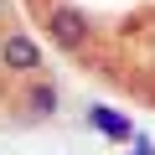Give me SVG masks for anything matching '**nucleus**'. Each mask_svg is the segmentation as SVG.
<instances>
[{
    "instance_id": "obj_4",
    "label": "nucleus",
    "mask_w": 155,
    "mask_h": 155,
    "mask_svg": "<svg viewBox=\"0 0 155 155\" xmlns=\"http://www.w3.org/2000/svg\"><path fill=\"white\" fill-rule=\"evenodd\" d=\"M11 26H16V21H11V5H5V0H0V36H5Z\"/></svg>"
},
{
    "instance_id": "obj_2",
    "label": "nucleus",
    "mask_w": 155,
    "mask_h": 155,
    "mask_svg": "<svg viewBox=\"0 0 155 155\" xmlns=\"http://www.w3.org/2000/svg\"><path fill=\"white\" fill-rule=\"evenodd\" d=\"M57 83L52 78H21V119L26 124H47L57 114Z\"/></svg>"
},
{
    "instance_id": "obj_1",
    "label": "nucleus",
    "mask_w": 155,
    "mask_h": 155,
    "mask_svg": "<svg viewBox=\"0 0 155 155\" xmlns=\"http://www.w3.org/2000/svg\"><path fill=\"white\" fill-rule=\"evenodd\" d=\"M0 67L16 72V78H47V62H41V47L31 41V31L11 26L0 36Z\"/></svg>"
},
{
    "instance_id": "obj_3",
    "label": "nucleus",
    "mask_w": 155,
    "mask_h": 155,
    "mask_svg": "<svg viewBox=\"0 0 155 155\" xmlns=\"http://www.w3.org/2000/svg\"><path fill=\"white\" fill-rule=\"evenodd\" d=\"M88 124H93V129H104L114 145H129V140H134V124H129V119H119V114H114V109H104V104H93V109H88Z\"/></svg>"
}]
</instances>
